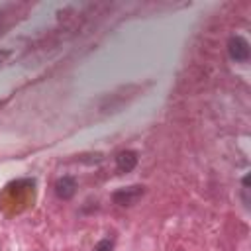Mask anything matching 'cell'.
<instances>
[{
	"label": "cell",
	"mask_w": 251,
	"mask_h": 251,
	"mask_svg": "<svg viewBox=\"0 0 251 251\" xmlns=\"http://www.w3.org/2000/svg\"><path fill=\"white\" fill-rule=\"evenodd\" d=\"M145 194V186L141 184H131V186H124V188H118L114 194H112V200L114 204L122 206V208H127V206H133L135 202H139Z\"/></svg>",
	"instance_id": "obj_1"
},
{
	"label": "cell",
	"mask_w": 251,
	"mask_h": 251,
	"mask_svg": "<svg viewBox=\"0 0 251 251\" xmlns=\"http://www.w3.org/2000/svg\"><path fill=\"white\" fill-rule=\"evenodd\" d=\"M227 53L233 61L237 63H245L249 59V43L245 37L241 35H231L227 41Z\"/></svg>",
	"instance_id": "obj_2"
},
{
	"label": "cell",
	"mask_w": 251,
	"mask_h": 251,
	"mask_svg": "<svg viewBox=\"0 0 251 251\" xmlns=\"http://www.w3.org/2000/svg\"><path fill=\"white\" fill-rule=\"evenodd\" d=\"M75 192H76V180L73 176H61V178H57V182H55V194L61 200L73 198Z\"/></svg>",
	"instance_id": "obj_3"
},
{
	"label": "cell",
	"mask_w": 251,
	"mask_h": 251,
	"mask_svg": "<svg viewBox=\"0 0 251 251\" xmlns=\"http://www.w3.org/2000/svg\"><path fill=\"white\" fill-rule=\"evenodd\" d=\"M116 167L120 173H131L135 167H137V153L135 151H120L116 155Z\"/></svg>",
	"instance_id": "obj_4"
},
{
	"label": "cell",
	"mask_w": 251,
	"mask_h": 251,
	"mask_svg": "<svg viewBox=\"0 0 251 251\" xmlns=\"http://www.w3.org/2000/svg\"><path fill=\"white\" fill-rule=\"evenodd\" d=\"M12 6H0V35L10 27V16H14V12H10Z\"/></svg>",
	"instance_id": "obj_5"
},
{
	"label": "cell",
	"mask_w": 251,
	"mask_h": 251,
	"mask_svg": "<svg viewBox=\"0 0 251 251\" xmlns=\"http://www.w3.org/2000/svg\"><path fill=\"white\" fill-rule=\"evenodd\" d=\"M92 251H114V241L112 239H100Z\"/></svg>",
	"instance_id": "obj_6"
},
{
	"label": "cell",
	"mask_w": 251,
	"mask_h": 251,
	"mask_svg": "<svg viewBox=\"0 0 251 251\" xmlns=\"http://www.w3.org/2000/svg\"><path fill=\"white\" fill-rule=\"evenodd\" d=\"M10 55H12V53H10L8 49H0V63H4V61L10 57Z\"/></svg>",
	"instance_id": "obj_7"
},
{
	"label": "cell",
	"mask_w": 251,
	"mask_h": 251,
	"mask_svg": "<svg viewBox=\"0 0 251 251\" xmlns=\"http://www.w3.org/2000/svg\"><path fill=\"white\" fill-rule=\"evenodd\" d=\"M241 182H243V186H245V188H249V175H245Z\"/></svg>",
	"instance_id": "obj_8"
}]
</instances>
